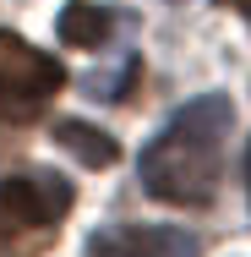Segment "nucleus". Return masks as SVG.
<instances>
[{"label": "nucleus", "instance_id": "4", "mask_svg": "<svg viewBox=\"0 0 251 257\" xmlns=\"http://www.w3.org/2000/svg\"><path fill=\"white\" fill-rule=\"evenodd\" d=\"M99 257H197V235L175 224H126L93 235Z\"/></svg>", "mask_w": 251, "mask_h": 257}, {"label": "nucleus", "instance_id": "9", "mask_svg": "<svg viewBox=\"0 0 251 257\" xmlns=\"http://www.w3.org/2000/svg\"><path fill=\"white\" fill-rule=\"evenodd\" d=\"M240 6H246V11H251V0H240Z\"/></svg>", "mask_w": 251, "mask_h": 257}, {"label": "nucleus", "instance_id": "8", "mask_svg": "<svg viewBox=\"0 0 251 257\" xmlns=\"http://www.w3.org/2000/svg\"><path fill=\"white\" fill-rule=\"evenodd\" d=\"M246 181H251V159H246Z\"/></svg>", "mask_w": 251, "mask_h": 257}, {"label": "nucleus", "instance_id": "3", "mask_svg": "<svg viewBox=\"0 0 251 257\" xmlns=\"http://www.w3.org/2000/svg\"><path fill=\"white\" fill-rule=\"evenodd\" d=\"M66 203H71V186H66L60 175H44V170H33V175H11V181L0 186V208H6L11 219L33 224L39 235H50L55 224H60Z\"/></svg>", "mask_w": 251, "mask_h": 257}, {"label": "nucleus", "instance_id": "6", "mask_svg": "<svg viewBox=\"0 0 251 257\" xmlns=\"http://www.w3.org/2000/svg\"><path fill=\"white\" fill-rule=\"evenodd\" d=\"M55 28H60V39H66V44H77V50H99L104 39L120 28V17H115V11H104V6L77 0V6H66V11H60V22H55Z\"/></svg>", "mask_w": 251, "mask_h": 257}, {"label": "nucleus", "instance_id": "7", "mask_svg": "<svg viewBox=\"0 0 251 257\" xmlns=\"http://www.w3.org/2000/svg\"><path fill=\"white\" fill-rule=\"evenodd\" d=\"M33 241H39V230L22 224V219H11V213L0 208V257H28V252H39Z\"/></svg>", "mask_w": 251, "mask_h": 257}, {"label": "nucleus", "instance_id": "2", "mask_svg": "<svg viewBox=\"0 0 251 257\" xmlns=\"http://www.w3.org/2000/svg\"><path fill=\"white\" fill-rule=\"evenodd\" d=\"M66 82L60 60L33 44H22L17 33H0V93L11 104H33V99H50L55 88Z\"/></svg>", "mask_w": 251, "mask_h": 257}, {"label": "nucleus", "instance_id": "1", "mask_svg": "<svg viewBox=\"0 0 251 257\" xmlns=\"http://www.w3.org/2000/svg\"><path fill=\"white\" fill-rule=\"evenodd\" d=\"M235 132V104L229 93H202L180 104L175 120L158 132L142 154V186L164 203L180 208H207L218 192V170H224V143Z\"/></svg>", "mask_w": 251, "mask_h": 257}, {"label": "nucleus", "instance_id": "5", "mask_svg": "<svg viewBox=\"0 0 251 257\" xmlns=\"http://www.w3.org/2000/svg\"><path fill=\"white\" fill-rule=\"evenodd\" d=\"M55 143H60L66 154H77L88 170H109V164L120 159V143H115L109 132H99V126H88V120H60V126H55Z\"/></svg>", "mask_w": 251, "mask_h": 257}, {"label": "nucleus", "instance_id": "10", "mask_svg": "<svg viewBox=\"0 0 251 257\" xmlns=\"http://www.w3.org/2000/svg\"><path fill=\"white\" fill-rule=\"evenodd\" d=\"M169 6H180V0H169Z\"/></svg>", "mask_w": 251, "mask_h": 257}]
</instances>
